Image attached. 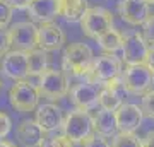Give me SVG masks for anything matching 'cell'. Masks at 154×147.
I'll use <instances>...</instances> for the list:
<instances>
[{"label":"cell","mask_w":154,"mask_h":147,"mask_svg":"<svg viewBox=\"0 0 154 147\" xmlns=\"http://www.w3.org/2000/svg\"><path fill=\"white\" fill-rule=\"evenodd\" d=\"M94 53L86 43H72L65 46L62 57L63 70L75 77H89L94 67Z\"/></svg>","instance_id":"cell-1"},{"label":"cell","mask_w":154,"mask_h":147,"mask_svg":"<svg viewBox=\"0 0 154 147\" xmlns=\"http://www.w3.org/2000/svg\"><path fill=\"white\" fill-rule=\"evenodd\" d=\"M39 87L29 81H17L9 89V101L11 106L19 113H29L38 109L39 106Z\"/></svg>","instance_id":"cell-2"},{"label":"cell","mask_w":154,"mask_h":147,"mask_svg":"<svg viewBox=\"0 0 154 147\" xmlns=\"http://www.w3.org/2000/svg\"><path fill=\"white\" fill-rule=\"evenodd\" d=\"M122 81L125 84V89L128 94L134 96H144L152 89L154 84V70L147 63L139 65H127V69L122 74Z\"/></svg>","instance_id":"cell-3"},{"label":"cell","mask_w":154,"mask_h":147,"mask_svg":"<svg viewBox=\"0 0 154 147\" xmlns=\"http://www.w3.org/2000/svg\"><path fill=\"white\" fill-rule=\"evenodd\" d=\"M63 133L72 142H86L91 135H94V116L89 115V111L82 109H74L65 116L63 123Z\"/></svg>","instance_id":"cell-4"},{"label":"cell","mask_w":154,"mask_h":147,"mask_svg":"<svg viewBox=\"0 0 154 147\" xmlns=\"http://www.w3.org/2000/svg\"><path fill=\"white\" fill-rule=\"evenodd\" d=\"M81 27L88 38L98 41L105 33L113 29V16L105 7H89L81 21Z\"/></svg>","instance_id":"cell-5"},{"label":"cell","mask_w":154,"mask_h":147,"mask_svg":"<svg viewBox=\"0 0 154 147\" xmlns=\"http://www.w3.org/2000/svg\"><path fill=\"white\" fill-rule=\"evenodd\" d=\"M38 87L41 96L57 101V99L65 98L69 94V79L62 70L57 69H48L38 77Z\"/></svg>","instance_id":"cell-6"},{"label":"cell","mask_w":154,"mask_h":147,"mask_svg":"<svg viewBox=\"0 0 154 147\" xmlns=\"http://www.w3.org/2000/svg\"><path fill=\"white\" fill-rule=\"evenodd\" d=\"M122 62L123 60H120L116 55L103 53L101 57L96 58L88 81L99 84V86H105V84H108L110 81H113L116 77H122V74H123L122 72Z\"/></svg>","instance_id":"cell-7"},{"label":"cell","mask_w":154,"mask_h":147,"mask_svg":"<svg viewBox=\"0 0 154 147\" xmlns=\"http://www.w3.org/2000/svg\"><path fill=\"white\" fill-rule=\"evenodd\" d=\"M12 50L21 51H33L38 48V26L31 21L16 22L9 27Z\"/></svg>","instance_id":"cell-8"},{"label":"cell","mask_w":154,"mask_h":147,"mask_svg":"<svg viewBox=\"0 0 154 147\" xmlns=\"http://www.w3.org/2000/svg\"><path fill=\"white\" fill-rule=\"evenodd\" d=\"M149 48L151 44L146 41L140 33H130L123 38V48H122V60L127 65H139L147 63Z\"/></svg>","instance_id":"cell-9"},{"label":"cell","mask_w":154,"mask_h":147,"mask_svg":"<svg viewBox=\"0 0 154 147\" xmlns=\"http://www.w3.org/2000/svg\"><path fill=\"white\" fill-rule=\"evenodd\" d=\"M99 96H101V86L89 81L77 84L70 91V99L75 109H82V111H91V109L98 108Z\"/></svg>","instance_id":"cell-10"},{"label":"cell","mask_w":154,"mask_h":147,"mask_svg":"<svg viewBox=\"0 0 154 147\" xmlns=\"http://www.w3.org/2000/svg\"><path fill=\"white\" fill-rule=\"evenodd\" d=\"M2 72L4 75L12 79L14 82L26 81L29 75V57L26 51L21 50H11L2 58Z\"/></svg>","instance_id":"cell-11"},{"label":"cell","mask_w":154,"mask_h":147,"mask_svg":"<svg viewBox=\"0 0 154 147\" xmlns=\"http://www.w3.org/2000/svg\"><path fill=\"white\" fill-rule=\"evenodd\" d=\"M127 89L125 84L122 81V77H116L113 81L101 87V96H99V108L108 109V111H116L123 104V98H125Z\"/></svg>","instance_id":"cell-12"},{"label":"cell","mask_w":154,"mask_h":147,"mask_svg":"<svg viewBox=\"0 0 154 147\" xmlns=\"http://www.w3.org/2000/svg\"><path fill=\"white\" fill-rule=\"evenodd\" d=\"M116 123H118V132L123 133H135V130L140 128L142 125V108L132 103H123L120 108L115 111Z\"/></svg>","instance_id":"cell-13"},{"label":"cell","mask_w":154,"mask_h":147,"mask_svg":"<svg viewBox=\"0 0 154 147\" xmlns=\"http://www.w3.org/2000/svg\"><path fill=\"white\" fill-rule=\"evenodd\" d=\"M34 120L38 121V125L46 133H51V132H57V130H60V128H63L65 116H63L62 108H58L57 104L45 103L41 106H38V109H36V118Z\"/></svg>","instance_id":"cell-14"},{"label":"cell","mask_w":154,"mask_h":147,"mask_svg":"<svg viewBox=\"0 0 154 147\" xmlns=\"http://www.w3.org/2000/svg\"><path fill=\"white\" fill-rule=\"evenodd\" d=\"M118 14L123 21L132 26H144V22L151 16L149 4L146 0H120Z\"/></svg>","instance_id":"cell-15"},{"label":"cell","mask_w":154,"mask_h":147,"mask_svg":"<svg viewBox=\"0 0 154 147\" xmlns=\"http://www.w3.org/2000/svg\"><path fill=\"white\" fill-rule=\"evenodd\" d=\"M65 44V33L55 22H46L38 26V48L45 51H57Z\"/></svg>","instance_id":"cell-16"},{"label":"cell","mask_w":154,"mask_h":147,"mask_svg":"<svg viewBox=\"0 0 154 147\" xmlns=\"http://www.w3.org/2000/svg\"><path fill=\"white\" fill-rule=\"evenodd\" d=\"M45 133L46 132L38 125V121L31 120V118L22 120L16 130V137L22 147H43L45 140H46Z\"/></svg>","instance_id":"cell-17"},{"label":"cell","mask_w":154,"mask_h":147,"mask_svg":"<svg viewBox=\"0 0 154 147\" xmlns=\"http://www.w3.org/2000/svg\"><path fill=\"white\" fill-rule=\"evenodd\" d=\"M28 16L31 17V21L39 22V24L53 22L57 16H60L58 2L57 0H34L28 9Z\"/></svg>","instance_id":"cell-18"},{"label":"cell","mask_w":154,"mask_h":147,"mask_svg":"<svg viewBox=\"0 0 154 147\" xmlns=\"http://www.w3.org/2000/svg\"><path fill=\"white\" fill-rule=\"evenodd\" d=\"M94 130L101 137H115L118 133V123H116V115L115 111L108 109H99L94 116Z\"/></svg>","instance_id":"cell-19"},{"label":"cell","mask_w":154,"mask_h":147,"mask_svg":"<svg viewBox=\"0 0 154 147\" xmlns=\"http://www.w3.org/2000/svg\"><path fill=\"white\" fill-rule=\"evenodd\" d=\"M57 2L60 16L69 22H81L89 9L88 0H57Z\"/></svg>","instance_id":"cell-20"},{"label":"cell","mask_w":154,"mask_h":147,"mask_svg":"<svg viewBox=\"0 0 154 147\" xmlns=\"http://www.w3.org/2000/svg\"><path fill=\"white\" fill-rule=\"evenodd\" d=\"M29 57V75H41L45 70H48V51L41 48H36L33 51H28Z\"/></svg>","instance_id":"cell-21"},{"label":"cell","mask_w":154,"mask_h":147,"mask_svg":"<svg viewBox=\"0 0 154 147\" xmlns=\"http://www.w3.org/2000/svg\"><path fill=\"white\" fill-rule=\"evenodd\" d=\"M123 38H125V36H122L116 29H110L108 33H105L98 39V44L103 51L115 55V51L123 48Z\"/></svg>","instance_id":"cell-22"},{"label":"cell","mask_w":154,"mask_h":147,"mask_svg":"<svg viewBox=\"0 0 154 147\" xmlns=\"http://www.w3.org/2000/svg\"><path fill=\"white\" fill-rule=\"evenodd\" d=\"M111 147H142V139H139L135 133L118 132L111 139Z\"/></svg>","instance_id":"cell-23"},{"label":"cell","mask_w":154,"mask_h":147,"mask_svg":"<svg viewBox=\"0 0 154 147\" xmlns=\"http://www.w3.org/2000/svg\"><path fill=\"white\" fill-rule=\"evenodd\" d=\"M75 142H72L65 133H57V135H51L45 140L43 147H74Z\"/></svg>","instance_id":"cell-24"},{"label":"cell","mask_w":154,"mask_h":147,"mask_svg":"<svg viewBox=\"0 0 154 147\" xmlns=\"http://www.w3.org/2000/svg\"><path fill=\"white\" fill-rule=\"evenodd\" d=\"M140 108H142L144 116H147V118H154V89H151L149 93H146L142 96Z\"/></svg>","instance_id":"cell-25"},{"label":"cell","mask_w":154,"mask_h":147,"mask_svg":"<svg viewBox=\"0 0 154 147\" xmlns=\"http://www.w3.org/2000/svg\"><path fill=\"white\" fill-rule=\"evenodd\" d=\"M12 9L7 0H0V27H7L12 21Z\"/></svg>","instance_id":"cell-26"},{"label":"cell","mask_w":154,"mask_h":147,"mask_svg":"<svg viewBox=\"0 0 154 147\" xmlns=\"http://www.w3.org/2000/svg\"><path fill=\"white\" fill-rule=\"evenodd\" d=\"M142 36L146 38L149 44H154V14L149 16V19L144 22L142 26Z\"/></svg>","instance_id":"cell-27"},{"label":"cell","mask_w":154,"mask_h":147,"mask_svg":"<svg viewBox=\"0 0 154 147\" xmlns=\"http://www.w3.org/2000/svg\"><path fill=\"white\" fill-rule=\"evenodd\" d=\"M11 51V34L7 27H0V55Z\"/></svg>","instance_id":"cell-28"},{"label":"cell","mask_w":154,"mask_h":147,"mask_svg":"<svg viewBox=\"0 0 154 147\" xmlns=\"http://www.w3.org/2000/svg\"><path fill=\"white\" fill-rule=\"evenodd\" d=\"M84 147H111V144L106 140L105 137L94 133V135H91L88 140L84 142Z\"/></svg>","instance_id":"cell-29"},{"label":"cell","mask_w":154,"mask_h":147,"mask_svg":"<svg viewBox=\"0 0 154 147\" xmlns=\"http://www.w3.org/2000/svg\"><path fill=\"white\" fill-rule=\"evenodd\" d=\"M12 128V121L9 118V115H5L4 111H0V139L9 135V132Z\"/></svg>","instance_id":"cell-30"},{"label":"cell","mask_w":154,"mask_h":147,"mask_svg":"<svg viewBox=\"0 0 154 147\" xmlns=\"http://www.w3.org/2000/svg\"><path fill=\"white\" fill-rule=\"evenodd\" d=\"M9 4H11L12 9H17V11H22V9H26L28 11L29 5L33 4L34 0H7Z\"/></svg>","instance_id":"cell-31"},{"label":"cell","mask_w":154,"mask_h":147,"mask_svg":"<svg viewBox=\"0 0 154 147\" xmlns=\"http://www.w3.org/2000/svg\"><path fill=\"white\" fill-rule=\"evenodd\" d=\"M142 147H154V130L142 139Z\"/></svg>","instance_id":"cell-32"},{"label":"cell","mask_w":154,"mask_h":147,"mask_svg":"<svg viewBox=\"0 0 154 147\" xmlns=\"http://www.w3.org/2000/svg\"><path fill=\"white\" fill-rule=\"evenodd\" d=\"M147 65L154 70V44H151L149 48V57H147Z\"/></svg>","instance_id":"cell-33"},{"label":"cell","mask_w":154,"mask_h":147,"mask_svg":"<svg viewBox=\"0 0 154 147\" xmlns=\"http://www.w3.org/2000/svg\"><path fill=\"white\" fill-rule=\"evenodd\" d=\"M0 147H16L12 142H9V140H4V139H0Z\"/></svg>","instance_id":"cell-34"},{"label":"cell","mask_w":154,"mask_h":147,"mask_svg":"<svg viewBox=\"0 0 154 147\" xmlns=\"http://www.w3.org/2000/svg\"><path fill=\"white\" fill-rule=\"evenodd\" d=\"M146 2H147L149 5H154V0H146Z\"/></svg>","instance_id":"cell-35"}]
</instances>
